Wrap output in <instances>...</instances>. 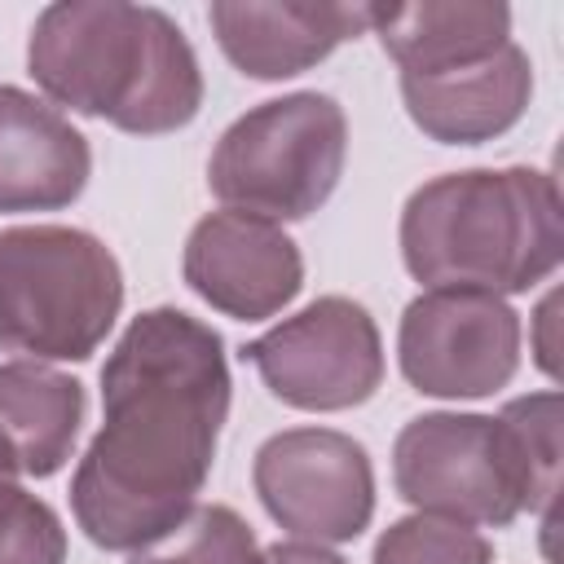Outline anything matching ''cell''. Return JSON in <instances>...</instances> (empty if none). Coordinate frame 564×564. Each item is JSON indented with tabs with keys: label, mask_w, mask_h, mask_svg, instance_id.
Masks as SVG:
<instances>
[{
	"label": "cell",
	"mask_w": 564,
	"mask_h": 564,
	"mask_svg": "<svg viewBox=\"0 0 564 564\" xmlns=\"http://www.w3.org/2000/svg\"><path fill=\"white\" fill-rule=\"evenodd\" d=\"M101 405L70 507L97 546L137 551L198 507L229 414L220 335L176 308L141 313L101 370Z\"/></svg>",
	"instance_id": "obj_1"
},
{
	"label": "cell",
	"mask_w": 564,
	"mask_h": 564,
	"mask_svg": "<svg viewBox=\"0 0 564 564\" xmlns=\"http://www.w3.org/2000/svg\"><path fill=\"white\" fill-rule=\"evenodd\" d=\"M26 62L53 101L141 137L189 123L203 101L189 40L150 4H48L35 18Z\"/></svg>",
	"instance_id": "obj_2"
},
{
	"label": "cell",
	"mask_w": 564,
	"mask_h": 564,
	"mask_svg": "<svg viewBox=\"0 0 564 564\" xmlns=\"http://www.w3.org/2000/svg\"><path fill=\"white\" fill-rule=\"evenodd\" d=\"M564 247L555 176L476 167L419 185L401 212L405 269L432 291H529Z\"/></svg>",
	"instance_id": "obj_3"
},
{
	"label": "cell",
	"mask_w": 564,
	"mask_h": 564,
	"mask_svg": "<svg viewBox=\"0 0 564 564\" xmlns=\"http://www.w3.org/2000/svg\"><path fill=\"white\" fill-rule=\"evenodd\" d=\"M397 494L423 516L502 529L520 511H551L560 485V397L533 392L498 419L423 414L392 445Z\"/></svg>",
	"instance_id": "obj_4"
},
{
	"label": "cell",
	"mask_w": 564,
	"mask_h": 564,
	"mask_svg": "<svg viewBox=\"0 0 564 564\" xmlns=\"http://www.w3.org/2000/svg\"><path fill=\"white\" fill-rule=\"evenodd\" d=\"M123 304L119 260L84 229L18 225L0 234V348L84 361Z\"/></svg>",
	"instance_id": "obj_5"
},
{
	"label": "cell",
	"mask_w": 564,
	"mask_h": 564,
	"mask_svg": "<svg viewBox=\"0 0 564 564\" xmlns=\"http://www.w3.org/2000/svg\"><path fill=\"white\" fill-rule=\"evenodd\" d=\"M344 154V110L326 93H291L225 128L207 163V185L229 212L300 220L335 194Z\"/></svg>",
	"instance_id": "obj_6"
},
{
	"label": "cell",
	"mask_w": 564,
	"mask_h": 564,
	"mask_svg": "<svg viewBox=\"0 0 564 564\" xmlns=\"http://www.w3.org/2000/svg\"><path fill=\"white\" fill-rule=\"evenodd\" d=\"M264 388L295 410L361 405L383 379V348L370 313L344 295L313 300L247 344Z\"/></svg>",
	"instance_id": "obj_7"
},
{
	"label": "cell",
	"mask_w": 564,
	"mask_h": 564,
	"mask_svg": "<svg viewBox=\"0 0 564 564\" xmlns=\"http://www.w3.org/2000/svg\"><path fill=\"white\" fill-rule=\"evenodd\" d=\"M256 494L304 542H348L370 524L375 471L366 449L330 427H291L260 445Z\"/></svg>",
	"instance_id": "obj_8"
},
{
	"label": "cell",
	"mask_w": 564,
	"mask_h": 564,
	"mask_svg": "<svg viewBox=\"0 0 564 564\" xmlns=\"http://www.w3.org/2000/svg\"><path fill=\"white\" fill-rule=\"evenodd\" d=\"M401 370L427 397H485L520 366V322L489 291H427L401 317Z\"/></svg>",
	"instance_id": "obj_9"
},
{
	"label": "cell",
	"mask_w": 564,
	"mask_h": 564,
	"mask_svg": "<svg viewBox=\"0 0 564 564\" xmlns=\"http://www.w3.org/2000/svg\"><path fill=\"white\" fill-rule=\"evenodd\" d=\"M185 282L212 308L238 322H260L300 291L304 260L273 220L247 212H212L185 242Z\"/></svg>",
	"instance_id": "obj_10"
},
{
	"label": "cell",
	"mask_w": 564,
	"mask_h": 564,
	"mask_svg": "<svg viewBox=\"0 0 564 564\" xmlns=\"http://www.w3.org/2000/svg\"><path fill=\"white\" fill-rule=\"evenodd\" d=\"M533 93L529 57L516 44H502L489 57L441 66V70H410L401 75V97L410 119L445 145H476L507 132Z\"/></svg>",
	"instance_id": "obj_11"
},
{
	"label": "cell",
	"mask_w": 564,
	"mask_h": 564,
	"mask_svg": "<svg viewBox=\"0 0 564 564\" xmlns=\"http://www.w3.org/2000/svg\"><path fill=\"white\" fill-rule=\"evenodd\" d=\"M88 141L40 97L0 84V212H53L88 185Z\"/></svg>",
	"instance_id": "obj_12"
},
{
	"label": "cell",
	"mask_w": 564,
	"mask_h": 564,
	"mask_svg": "<svg viewBox=\"0 0 564 564\" xmlns=\"http://www.w3.org/2000/svg\"><path fill=\"white\" fill-rule=\"evenodd\" d=\"M225 57L251 79H286L370 31V4H212Z\"/></svg>",
	"instance_id": "obj_13"
},
{
	"label": "cell",
	"mask_w": 564,
	"mask_h": 564,
	"mask_svg": "<svg viewBox=\"0 0 564 564\" xmlns=\"http://www.w3.org/2000/svg\"><path fill=\"white\" fill-rule=\"evenodd\" d=\"M370 31L388 48V57L410 70L463 66L511 44V9L507 4H370Z\"/></svg>",
	"instance_id": "obj_14"
},
{
	"label": "cell",
	"mask_w": 564,
	"mask_h": 564,
	"mask_svg": "<svg viewBox=\"0 0 564 564\" xmlns=\"http://www.w3.org/2000/svg\"><path fill=\"white\" fill-rule=\"evenodd\" d=\"M84 388L40 361L0 366V436L18 454L22 476H53L79 436Z\"/></svg>",
	"instance_id": "obj_15"
},
{
	"label": "cell",
	"mask_w": 564,
	"mask_h": 564,
	"mask_svg": "<svg viewBox=\"0 0 564 564\" xmlns=\"http://www.w3.org/2000/svg\"><path fill=\"white\" fill-rule=\"evenodd\" d=\"M128 564H264V555L229 507H189L167 533L137 546Z\"/></svg>",
	"instance_id": "obj_16"
},
{
	"label": "cell",
	"mask_w": 564,
	"mask_h": 564,
	"mask_svg": "<svg viewBox=\"0 0 564 564\" xmlns=\"http://www.w3.org/2000/svg\"><path fill=\"white\" fill-rule=\"evenodd\" d=\"M22 467L0 436V564H62L66 533L53 507L22 489Z\"/></svg>",
	"instance_id": "obj_17"
},
{
	"label": "cell",
	"mask_w": 564,
	"mask_h": 564,
	"mask_svg": "<svg viewBox=\"0 0 564 564\" xmlns=\"http://www.w3.org/2000/svg\"><path fill=\"white\" fill-rule=\"evenodd\" d=\"M375 564H489V542L471 524L419 511L379 538Z\"/></svg>",
	"instance_id": "obj_18"
},
{
	"label": "cell",
	"mask_w": 564,
	"mask_h": 564,
	"mask_svg": "<svg viewBox=\"0 0 564 564\" xmlns=\"http://www.w3.org/2000/svg\"><path fill=\"white\" fill-rule=\"evenodd\" d=\"M264 564H344V560L322 551L317 542H286V546L278 542V546L264 551Z\"/></svg>",
	"instance_id": "obj_19"
}]
</instances>
